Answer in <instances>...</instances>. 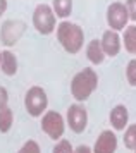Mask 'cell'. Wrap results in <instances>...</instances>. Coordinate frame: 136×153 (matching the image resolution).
<instances>
[{"label":"cell","instance_id":"obj_1","mask_svg":"<svg viewBox=\"0 0 136 153\" xmlns=\"http://www.w3.org/2000/svg\"><path fill=\"white\" fill-rule=\"evenodd\" d=\"M57 40L62 45V48L67 53H78L84 45V33L83 29L69 21H62L57 26Z\"/></svg>","mask_w":136,"mask_h":153},{"label":"cell","instance_id":"obj_2","mask_svg":"<svg viewBox=\"0 0 136 153\" xmlns=\"http://www.w3.org/2000/svg\"><path fill=\"white\" fill-rule=\"evenodd\" d=\"M98 86V76L91 67H84L79 71L72 81H71V93L78 102H84L91 97V93L96 90Z\"/></svg>","mask_w":136,"mask_h":153},{"label":"cell","instance_id":"obj_3","mask_svg":"<svg viewBox=\"0 0 136 153\" xmlns=\"http://www.w3.org/2000/svg\"><path fill=\"white\" fill-rule=\"evenodd\" d=\"M48 107V97L40 86H31L24 95V108L31 117H41Z\"/></svg>","mask_w":136,"mask_h":153},{"label":"cell","instance_id":"obj_4","mask_svg":"<svg viewBox=\"0 0 136 153\" xmlns=\"http://www.w3.org/2000/svg\"><path fill=\"white\" fill-rule=\"evenodd\" d=\"M33 26L40 35H52L57 26V19L52 7L47 4H40L36 5L33 12Z\"/></svg>","mask_w":136,"mask_h":153},{"label":"cell","instance_id":"obj_5","mask_svg":"<svg viewBox=\"0 0 136 153\" xmlns=\"http://www.w3.org/2000/svg\"><path fill=\"white\" fill-rule=\"evenodd\" d=\"M41 131L47 134L50 139H61L64 131H66V120L59 112L50 110L45 112L41 117Z\"/></svg>","mask_w":136,"mask_h":153},{"label":"cell","instance_id":"obj_6","mask_svg":"<svg viewBox=\"0 0 136 153\" xmlns=\"http://www.w3.org/2000/svg\"><path fill=\"white\" fill-rule=\"evenodd\" d=\"M26 31V22L19 19H9L0 28V42L5 47H14Z\"/></svg>","mask_w":136,"mask_h":153},{"label":"cell","instance_id":"obj_7","mask_svg":"<svg viewBox=\"0 0 136 153\" xmlns=\"http://www.w3.org/2000/svg\"><path fill=\"white\" fill-rule=\"evenodd\" d=\"M129 16L123 2H112L107 9V22L112 31H121L128 26Z\"/></svg>","mask_w":136,"mask_h":153},{"label":"cell","instance_id":"obj_8","mask_svg":"<svg viewBox=\"0 0 136 153\" xmlns=\"http://www.w3.org/2000/svg\"><path fill=\"white\" fill-rule=\"evenodd\" d=\"M66 120H67V126L71 127V131L76 132V134H81L88 126V112L83 105L74 103L67 108Z\"/></svg>","mask_w":136,"mask_h":153},{"label":"cell","instance_id":"obj_9","mask_svg":"<svg viewBox=\"0 0 136 153\" xmlns=\"http://www.w3.org/2000/svg\"><path fill=\"white\" fill-rule=\"evenodd\" d=\"M116 150H117L116 134L107 129V131H102L100 136L96 138L95 146H93L91 153H116Z\"/></svg>","mask_w":136,"mask_h":153},{"label":"cell","instance_id":"obj_10","mask_svg":"<svg viewBox=\"0 0 136 153\" xmlns=\"http://www.w3.org/2000/svg\"><path fill=\"white\" fill-rule=\"evenodd\" d=\"M100 45H102V50L105 57H116L119 52H121V36L117 35V31H105L102 36V40H100Z\"/></svg>","mask_w":136,"mask_h":153},{"label":"cell","instance_id":"obj_11","mask_svg":"<svg viewBox=\"0 0 136 153\" xmlns=\"http://www.w3.org/2000/svg\"><path fill=\"white\" fill-rule=\"evenodd\" d=\"M110 124L116 131H124L126 129V124H128V119H129V114H128V108L124 105H116L112 112H110Z\"/></svg>","mask_w":136,"mask_h":153},{"label":"cell","instance_id":"obj_12","mask_svg":"<svg viewBox=\"0 0 136 153\" xmlns=\"http://www.w3.org/2000/svg\"><path fill=\"white\" fill-rule=\"evenodd\" d=\"M0 69L5 76H14L17 72V57L14 55L10 50H4L2 52V59H0Z\"/></svg>","mask_w":136,"mask_h":153},{"label":"cell","instance_id":"obj_13","mask_svg":"<svg viewBox=\"0 0 136 153\" xmlns=\"http://www.w3.org/2000/svg\"><path fill=\"white\" fill-rule=\"evenodd\" d=\"M86 57H88V60L91 64H102L105 60V53H103L102 50V45L98 40H91L88 43V47H86Z\"/></svg>","mask_w":136,"mask_h":153},{"label":"cell","instance_id":"obj_14","mask_svg":"<svg viewBox=\"0 0 136 153\" xmlns=\"http://www.w3.org/2000/svg\"><path fill=\"white\" fill-rule=\"evenodd\" d=\"M52 10L57 17L66 19L72 12V0H52Z\"/></svg>","mask_w":136,"mask_h":153},{"label":"cell","instance_id":"obj_15","mask_svg":"<svg viewBox=\"0 0 136 153\" xmlns=\"http://www.w3.org/2000/svg\"><path fill=\"white\" fill-rule=\"evenodd\" d=\"M126 52H129L136 55V26H126L124 28V36H123Z\"/></svg>","mask_w":136,"mask_h":153},{"label":"cell","instance_id":"obj_16","mask_svg":"<svg viewBox=\"0 0 136 153\" xmlns=\"http://www.w3.org/2000/svg\"><path fill=\"white\" fill-rule=\"evenodd\" d=\"M14 124V112L5 107V108H2L0 110V132L2 134H5V132L10 131V127Z\"/></svg>","mask_w":136,"mask_h":153},{"label":"cell","instance_id":"obj_17","mask_svg":"<svg viewBox=\"0 0 136 153\" xmlns=\"http://www.w3.org/2000/svg\"><path fill=\"white\" fill-rule=\"evenodd\" d=\"M124 146L128 150H135L136 148V124H131L124 132Z\"/></svg>","mask_w":136,"mask_h":153},{"label":"cell","instance_id":"obj_18","mask_svg":"<svg viewBox=\"0 0 136 153\" xmlns=\"http://www.w3.org/2000/svg\"><path fill=\"white\" fill-rule=\"evenodd\" d=\"M126 79L131 86H136V59L128 62V67H126Z\"/></svg>","mask_w":136,"mask_h":153},{"label":"cell","instance_id":"obj_19","mask_svg":"<svg viewBox=\"0 0 136 153\" xmlns=\"http://www.w3.org/2000/svg\"><path fill=\"white\" fill-rule=\"evenodd\" d=\"M52 153H74V148L71 146V143H69L67 139H61V141L54 146Z\"/></svg>","mask_w":136,"mask_h":153},{"label":"cell","instance_id":"obj_20","mask_svg":"<svg viewBox=\"0 0 136 153\" xmlns=\"http://www.w3.org/2000/svg\"><path fill=\"white\" fill-rule=\"evenodd\" d=\"M17 153H41V152H40V145L36 141H33V139H29V141H26L21 146V150Z\"/></svg>","mask_w":136,"mask_h":153},{"label":"cell","instance_id":"obj_21","mask_svg":"<svg viewBox=\"0 0 136 153\" xmlns=\"http://www.w3.org/2000/svg\"><path fill=\"white\" fill-rule=\"evenodd\" d=\"M124 5H126V10H128L129 19L136 22V0H126Z\"/></svg>","mask_w":136,"mask_h":153},{"label":"cell","instance_id":"obj_22","mask_svg":"<svg viewBox=\"0 0 136 153\" xmlns=\"http://www.w3.org/2000/svg\"><path fill=\"white\" fill-rule=\"evenodd\" d=\"M7 103H9V93L4 86H0V110L2 108H5Z\"/></svg>","mask_w":136,"mask_h":153},{"label":"cell","instance_id":"obj_23","mask_svg":"<svg viewBox=\"0 0 136 153\" xmlns=\"http://www.w3.org/2000/svg\"><path fill=\"white\" fill-rule=\"evenodd\" d=\"M74 153H91V148L86 145H81V146H78L74 150Z\"/></svg>","mask_w":136,"mask_h":153},{"label":"cell","instance_id":"obj_24","mask_svg":"<svg viewBox=\"0 0 136 153\" xmlns=\"http://www.w3.org/2000/svg\"><path fill=\"white\" fill-rule=\"evenodd\" d=\"M7 10V0H0V16Z\"/></svg>","mask_w":136,"mask_h":153},{"label":"cell","instance_id":"obj_25","mask_svg":"<svg viewBox=\"0 0 136 153\" xmlns=\"http://www.w3.org/2000/svg\"><path fill=\"white\" fill-rule=\"evenodd\" d=\"M0 59H2V52H0Z\"/></svg>","mask_w":136,"mask_h":153},{"label":"cell","instance_id":"obj_26","mask_svg":"<svg viewBox=\"0 0 136 153\" xmlns=\"http://www.w3.org/2000/svg\"><path fill=\"white\" fill-rule=\"evenodd\" d=\"M133 152H135V153H136V148H135V150H133Z\"/></svg>","mask_w":136,"mask_h":153}]
</instances>
